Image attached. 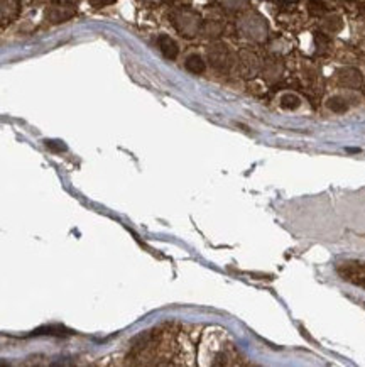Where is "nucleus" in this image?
Wrapping results in <instances>:
<instances>
[{"mask_svg":"<svg viewBox=\"0 0 365 367\" xmlns=\"http://www.w3.org/2000/svg\"><path fill=\"white\" fill-rule=\"evenodd\" d=\"M159 49H161V53L164 54L167 59H174L179 53V48H178V44H176V41L173 37L166 36V34H162V36L159 37Z\"/></svg>","mask_w":365,"mask_h":367,"instance_id":"7","label":"nucleus"},{"mask_svg":"<svg viewBox=\"0 0 365 367\" xmlns=\"http://www.w3.org/2000/svg\"><path fill=\"white\" fill-rule=\"evenodd\" d=\"M56 2H73V0H56Z\"/></svg>","mask_w":365,"mask_h":367,"instance_id":"12","label":"nucleus"},{"mask_svg":"<svg viewBox=\"0 0 365 367\" xmlns=\"http://www.w3.org/2000/svg\"><path fill=\"white\" fill-rule=\"evenodd\" d=\"M299 104H301V100H299V97L294 95V93H286V95H282V98H281V105L287 110L298 109Z\"/></svg>","mask_w":365,"mask_h":367,"instance_id":"9","label":"nucleus"},{"mask_svg":"<svg viewBox=\"0 0 365 367\" xmlns=\"http://www.w3.org/2000/svg\"><path fill=\"white\" fill-rule=\"evenodd\" d=\"M20 14L19 0H0V27L12 24Z\"/></svg>","mask_w":365,"mask_h":367,"instance_id":"4","label":"nucleus"},{"mask_svg":"<svg viewBox=\"0 0 365 367\" xmlns=\"http://www.w3.org/2000/svg\"><path fill=\"white\" fill-rule=\"evenodd\" d=\"M76 14V8L71 2H54L48 10H46V17H48L49 22L59 24L64 20L71 19Z\"/></svg>","mask_w":365,"mask_h":367,"instance_id":"3","label":"nucleus"},{"mask_svg":"<svg viewBox=\"0 0 365 367\" xmlns=\"http://www.w3.org/2000/svg\"><path fill=\"white\" fill-rule=\"evenodd\" d=\"M176 27L183 36H195L200 29V17L190 10L178 12L176 14Z\"/></svg>","mask_w":365,"mask_h":367,"instance_id":"2","label":"nucleus"},{"mask_svg":"<svg viewBox=\"0 0 365 367\" xmlns=\"http://www.w3.org/2000/svg\"><path fill=\"white\" fill-rule=\"evenodd\" d=\"M328 109L330 110H333V112H337V114H340V112H345L347 109H349V105H347V102L343 100V98H340V97H333V98H330L328 100Z\"/></svg>","mask_w":365,"mask_h":367,"instance_id":"10","label":"nucleus"},{"mask_svg":"<svg viewBox=\"0 0 365 367\" xmlns=\"http://www.w3.org/2000/svg\"><path fill=\"white\" fill-rule=\"evenodd\" d=\"M114 0H90V3H93V5H107V3H112Z\"/></svg>","mask_w":365,"mask_h":367,"instance_id":"11","label":"nucleus"},{"mask_svg":"<svg viewBox=\"0 0 365 367\" xmlns=\"http://www.w3.org/2000/svg\"><path fill=\"white\" fill-rule=\"evenodd\" d=\"M184 66H186L188 71H191V73H195V75H200L205 71V61L200 54H191V56H188Z\"/></svg>","mask_w":365,"mask_h":367,"instance_id":"8","label":"nucleus"},{"mask_svg":"<svg viewBox=\"0 0 365 367\" xmlns=\"http://www.w3.org/2000/svg\"><path fill=\"white\" fill-rule=\"evenodd\" d=\"M208 56H210V61H212V65L215 68H227L230 65L229 49H227L225 46H222V44L212 46L210 51H208Z\"/></svg>","mask_w":365,"mask_h":367,"instance_id":"6","label":"nucleus"},{"mask_svg":"<svg viewBox=\"0 0 365 367\" xmlns=\"http://www.w3.org/2000/svg\"><path fill=\"white\" fill-rule=\"evenodd\" d=\"M337 272L347 283L365 289V262L362 261H345L337 266Z\"/></svg>","mask_w":365,"mask_h":367,"instance_id":"1","label":"nucleus"},{"mask_svg":"<svg viewBox=\"0 0 365 367\" xmlns=\"http://www.w3.org/2000/svg\"><path fill=\"white\" fill-rule=\"evenodd\" d=\"M337 80L338 85H342L345 88H357L362 83V76H360L355 68H343L337 73Z\"/></svg>","mask_w":365,"mask_h":367,"instance_id":"5","label":"nucleus"}]
</instances>
